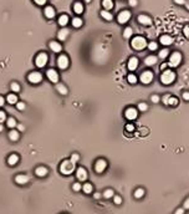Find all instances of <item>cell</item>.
<instances>
[{"instance_id": "obj_1", "label": "cell", "mask_w": 189, "mask_h": 214, "mask_svg": "<svg viewBox=\"0 0 189 214\" xmlns=\"http://www.w3.org/2000/svg\"><path fill=\"white\" fill-rule=\"evenodd\" d=\"M131 45H132V47H133L135 50L141 51V50L146 49L147 45H148V44H147V40H146L143 36H136V38L132 39Z\"/></svg>"}, {"instance_id": "obj_2", "label": "cell", "mask_w": 189, "mask_h": 214, "mask_svg": "<svg viewBox=\"0 0 189 214\" xmlns=\"http://www.w3.org/2000/svg\"><path fill=\"white\" fill-rule=\"evenodd\" d=\"M176 80V74H174L172 70H164L163 74L160 75V82L163 85H171Z\"/></svg>"}, {"instance_id": "obj_3", "label": "cell", "mask_w": 189, "mask_h": 214, "mask_svg": "<svg viewBox=\"0 0 189 214\" xmlns=\"http://www.w3.org/2000/svg\"><path fill=\"white\" fill-rule=\"evenodd\" d=\"M74 171H75V164L71 161H64L60 165V172L65 176L71 174Z\"/></svg>"}, {"instance_id": "obj_4", "label": "cell", "mask_w": 189, "mask_h": 214, "mask_svg": "<svg viewBox=\"0 0 189 214\" xmlns=\"http://www.w3.org/2000/svg\"><path fill=\"white\" fill-rule=\"evenodd\" d=\"M180 61H182V54L176 51V52H173L171 55L169 61H168V66L169 67H177L180 64Z\"/></svg>"}, {"instance_id": "obj_5", "label": "cell", "mask_w": 189, "mask_h": 214, "mask_svg": "<svg viewBox=\"0 0 189 214\" xmlns=\"http://www.w3.org/2000/svg\"><path fill=\"white\" fill-rule=\"evenodd\" d=\"M47 60H49L47 54H45V52H40V54L38 55V56L35 57V65H36V67L43 68V67H45V66H46Z\"/></svg>"}, {"instance_id": "obj_6", "label": "cell", "mask_w": 189, "mask_h": 214, "mask_svg": "<svg viewBox=\"0 0 189 214\" xmlns=\"http://www.w3.org/2000/svg\"><path fill=\"white\" fill-rule=\"evenodd\" d=\"M107 168V162L104 161V160H97L96 163H95V171H96V173H103L104 171H106Z\"/></svg>"}, {"instance_id": "obj_7", "label": "cell", "mask_w": 189, "mask_h": 214, "mask_svg": "<svg viewBox=\"0 0 189 214\" xmlns=\"http://www.w3.org/2000/svg\"><path fill=\"white\" fill-rule=\"evenodd\" d=\"M129 19H131V13L128 10H123V11H121L120 14H118L117 21L120 23V24H126Z\"/></svg>"}, {"instance_id": "obj_8", "label": "cell", "mask_w": 189, "mask_h": 214, "mask_svg": "<svg viewBox=\"0 0 189 214\" xmlns=\"http://www.w3.org/2000/svg\"><path fill=\"white\" fill-rule=\"evenodd\" d=\"M27 80H29V82H31V84H39V82L43 81V75H41L40 72H31L29 74V76H27Z\"/></svg>"}, {"instance_id": "obj_9", "label": "cell", "mask_w": 189, "mask_h": 214, "mask_svg": "<svg viewBox=\"0 0 189 214\" xmlns=\"http://www.w3.org/2000/svg\"><path fill=\"white\" fill-rule=\"evenodd\" d=\"M137 115H138V112H137V110H136L135 107H128V108L124 111V117H126L127 120H129V121L136 120V118H137Z\"/></svg>"}, {"instance_id": "obj_10", "label": "cell", "mask_w": 189, "mask_h": 214, "mask_svg": "<svg viewBox=\"0 0 189 214\" xmlns=\"http://www.w3.org/2000/svg\"><path fill=\"white\" fill-rule=\"evenodd\" d=\"M68 57L66 56V55H60L59 59H57V66L61 68V70H66V68L68 67Z\"/></svg>"}, {"instance_id": "obj_11", "label": "cell", "mask_w": 189, "mask_h": 214, "mask_svg": "<svg viewBox=\"0 0 189 214\" xmlns=\"http://www.w3.org/2000/svg\"><path fill=\"white\" fill-rule=\"evenodd\" d=\"M46 76L51 82H54V84H57L59 82V74L56 72L54 68H49V70L46 71Z\"/></svg>"}, {"instance_id": "obj_12", "label": "cell", "mask_w": 189, "mask_h": 214, "mask_svg": "<svg viewBox=\"0 0 189 214\" xmlns=\"http://www.w3.org/2000/svg\"><path fill=\"white\" fill-rule=\"evenodd\" d=\"M76 177H77V179L80 182H85L87 179V171L83 167H79L76 169Z\"/></svg>"}, {"instance_id": "obj_13", "label": "cell", "mask_w": 189, "mask_h": 214, "mask_svg": "<svg viewBox=\"0 0 189 214\" xmlns=\"http://www.w3.org/2000/svg\"><path fill=\"white\" fill-rule=\"evenodd\" d=\"M153 81V74L151 71H144L142 75H141V82L144 85H148Z\"/></svg>"}, {"instance_id": "obj_14", "label": "cell", "mask_w": 189, "mask_h": 214, "mask_svg": "<svg viewBox=\"0 0 189 214\" xmlns=\"http://www.w3.org/2000/svg\"><path fill=\"white\" fill-rule=\"evenodd\" d=\"M138 64H139V61L137 57H131L128 60V64H127V67H128V70L129 71H135L136 68L138 67Z\"/></svg>"}, {"instance_id": "obj_15", "label": "cell", "mask_w": 189, "mask_h": 214, "mask_svg": "<svg viewBox=\"0 0 189 214\" xmlns=\"http://www.w3.org/2000/svg\"><path fill=\"white\" fill-rule=\"evenodd\" d=\"M138 23H139V24H142V25L148 26V25L152 24V19H151L148 15H144V14H142V15H139V16H138Z\"/></svg>"}, {"instance_id": "obj_16", "label": "cell", "mask_w": 189, "mask_h": 214, "mask_svg": "<svg viewBox=\"0 0 189 214\" xmlns=\"http://www.w3.org/2000/svg\"><path fill=\"white\" fill-rule=\"evenodd\" d=\"M29 176H26V174H18L16 177H15V182L18 183V184H26L27 182H29Z\"/></svg>"}, {"instance_id": "obj_17", "label": "cell", "mask_w": 189, "mask_h": 214, "mask_svg": "<svg viewBox=\"0 0 189 214\" xmlns=\"http://www.w3.org/2000/svg\"><path fill=\"white\" fill-rule=\"evenodd\" d=\"M173 41L174 39L171 38L169 35H163V36H160V44L164 45V46H169L173 44Z\"/></svg>"}, {"instance_id": "obj_18", "label": "cell", "mask_w": 189, "mask_h": 214, "mask_svg": "<svg viewBox=\"0 0 189 214\" xmlns=\"http://www.w3.org/2000/svg\"><path fill=\"white\" fill-rule=\"evenodd\" d=\"M44 14H45V16H46L47 19H54L55 15H56L55 9L52 8V6H46L45 10H44Z\"/></svg>"}, {"instance_id": "obj_19", "label": "cell", "mask_w": 189, "mask_h": 214, "mask_svg": "<svg viewBox=\"0 0 189 214\" xmlns=\"http://www.w3.org/2000/svg\"><path fill=\"white\" fill-rule=\"evenodd\" d=\"M49 46H50V49H51L54 52H61V50H62L61 44L57 43V41H50Z\"/></svg>"}, {"instance_id": "obj_20", "label": "cell", "mask_w": 189, "mask_h": 214, "mask_svg": "<svg viewBox=\"0 0 189 214\" xmlns=\"http://www.w3.org/2000/svg\"><path fill=\"white\" fill-rule=\"evenodd\" d=\"M68 34H70V30L66 29V27H64V29H61V30L59 31V34H57V39L61 40V41H64V40L67 39Z\"/></svg>"}, {"instance_id": "obj_21", "label": "cell", "mask_w": 189, "mask_h": 214, "mask_svg": "<svg viewBox=\"0 0 189 214\" xmlns=\"http://www.w3.org/2000/svg\"><path fill=\"white\" fill-rule=\"evenodd\" d=\"M157 61H158V57L157 56H153V55H151V56H147L146 60H144V64L147 66H153V65H156L157 64Z\"/></svg>"}, {"instance_id": "obj_22", "label": "cell", "mask_w": 189, "mask_h": 214, "mask_svg": "<svg viewBox=\"0 0 189 214\" xmlns=\"http://www.w3.org/2000/svg\"><path fill=\"white\" fill-rule=\"evenodd\" d=\"M35 174H36L38 177H45L47 174V168L46 167H38L36 169H35Z\"/></svg>"}, {"instance_id": "obj_23", "label": "cell", "mask_w": 189, "mask_h": 214, "mask_svg": "<svg viewBox=\"0 0 189 214\" xmlns=\"http://www.w3.org/2000/svg\"><path fill=\"white\" fill-rule=\"evenodd\" d=\"M6 101H8V103H10V105H16L18 103V96L15 93H9L8 96H6Z\"/></svg>"}, {"instance_id": "obj_24", "label": "cell", "mask_w": 189, "mask_h": 214, "mask_svg": "<svg viewBox=\"0 0 189 214\" xmlns=\"http://www.w3.org/2000/svg\"><path fill=\"white\" fill-rule=\"evenodd\" d=\"M18 162H19V156H18V154L13 153V154L9 156V158H8V163H9L10 165H15Z\"/></svg>"}, {"instance_id": "obj_25", "label": "cell", "mask_w": 189, "mask_h": 214, "mask_svg": "<svg viewBox=\"0 0 189 214\" xmlns=\"http://www.w3.org/2000/svg\"><path fill=\"white\" fill-rule=\"evenodd\" d=\"M68 21H70V19H68L67 15H61L59 18V25L60 26H66L68 24Z\"/></svg>"}, {"instance_id": "obj_26", "label": "cell", "mask_w": 189, "mask_h": 214, "mask_svg": "<svg viewBox=\"0 0 189 214\" xmlns=\"http://www.w3.org/2000/svg\"><path fill=\"white\" fill-rule=\"evenodd\" d=\"M82 190L85 192L86 194H90V193H92V190H93V185L91 183H85L82 185Z\"/></svg>"}, {"instance_id": "obj_27", "label": "cell", "mask_w": 189, "mask_h": 214, "mask_svg": "<svg viewBox=\"0 0 189 214\" xmlns=\"http://www.w3.org/2000/svg\"><path fill=\"white\" fill-rule=\"evenodd\" d=\"M101 16L104 19V20H107V21H111L112 19H113V15L110 13V11H107V10H102L101 11Z\"/></svg>"}, {"instance_id": "obj_28", "label": "cell", "mask_w": 189, "mask_h": 214, "mask_svg": "<svg viewBox=\"0 0 189 214\" xmlns=\"http://www.w3.org/2000/svg\"><path fill=\"white\" fill-rule=\"evenodd\" d=\"M56 90H57V92L61 93V95H66V93H67L66 86L62 85V84H56Z\"/></svg>"}, {"instance_id": "obj_29", "label": "cell", "mask_w": 189, "mask_h": 214, "mask_svg": "<svg viewBox=\"0 0 189 214\" xmlns=\"http://www.w3.org/2000/svg\"><path fill=\"white\" fill-rule=\"evenodd\" d=\"M102 5H103V8H104V10H111L112 8H113V1L112 0H103L102 1Z\"/></svg>"}, {"instance_id": "obj_30", "label": "cell", "mask_w": 189, "mask_h": 214, "mask_svg": "<svg viewBox=\"0 0 189 214\" xmlns=\"http://www.w3.org/2000/svg\"><path fill=\"white\" fill-rule=\"evenodd\" d=\"M71 24H72L74 27H81L82 24H83V21H82L81 18H74L72 21H71Z\"/></svg>"}, {"instance_id": "obj_31", "label": "cell", "mask_w": 189, "mask_h": 214, "mask_svg": "<svg viewBox=\"0 0 189 214\" xmlns=\"http://www.w3.org/2000/svg\"><path fill=\"white\" fill-rule=\"evenodd\" d=\"M19 137H20V136H19V132H18V131L11 129L10 132H9V138H10L11 141H14V142L18 141V140H19Z\"/></svg>"}, {"instance_id": "obj_32", "label": "cell", "mask_w": 189, "mask_h": 214, "mask_svg": "<svg viewBox=\"0 0 189 214\" xmlns=\"http://www.w3.org/2000/svg\"><path fill=\"white\" fill-rule=\"evenodd\" d=\"M74 11L76 14H82L83 13V5L81 3H75L74 5Z\"/></svg>"}, {"instance_id": "obj_33", "label": "cell", "mask_w": 189, "mask_h": 214, "mask_svg": "<svg viewBox=\"0 0 189 214\" xmlns=\"http://www.w3.org/2000/svg\"><path fill=\"white\" fill-rule=\"evenodd\" d=\"M144 189L143 188H137L136 190H135V197L137 198V199H141V198H143L144 197Z\"/></svg>"}, {"instance_id": "obj_34", "label": "cell", "mask_w": 189, "mask_h": 214, "mask_svg": "<svg viewBox=\"0 0 189 214\" xmlns=\"http://www.w3.org/2000/svg\"><path fill=\"white\" fill-rule=\"evenodd\" d=\"M6 125H8V127H9L10 129H13L14 127H16V121H15V118H13V117L8 118V120H6Z\"/></svg>"}, {"instance_id": "obj_35", "label": "cell", "mask_w": 189, "mask_h": 214, "mask_svg": "<svg viewBox=\"0 0 189 214\" xmlns=\"http://www.w3.org/2000/svg\"><path fill=\"white\" fill-rule=\"evenodd\" d=\"M132 34H133L132 27H126L124 31H123V38H124V39H129V38L132 36Z\"/></svg>"}, {"instance_id": "obj_36", "label": "cell", "mask_w": 189, "mask_h": 214, "mask_svg": "<svg viewBox=\"0 0 189 214\" xmlns=\"http://www.w3.org/2000/svg\"><path fill=\"white\" fill-rule=\"evenodd\" d=\"M127 81L129 82V84L135 85V84H137L138 79H137V76H136V75H133V74H129V75L127 76Z\"/></svg>"}, {"instance_id": "obj_37", "label": "cell", "mask_w": 189, "mask_h": 214, "mask_svg": "<svg viewBox=\"0 0 189 214\" xmlns=\"http://www.w3.org/2000/svg\"><path fill=\"white\" fill-rule=\"evenodd\" d=\"M113 196H115V192L112 190V189H106V190H104V193H103V197L106 198V199L113 198Z\"/></svg>"}, {"instance_id": "obj_38", "label": "cell", "mask_w": 189, "mask_h": 214, "mask_svg": "<svg viewBox=\"0 0 189 214\" xmlns=\"http://www.w3.org/2000/svg\"><path fill=\"white\" fill-rule=\"evenodd\" d=\"M10 88H11L13 92H19L20 91V85L18 84V82H11Z\"/></svg>"}, {"instance_id": "obj_39", "label": "cell", "mask_w": 189, "mask_h": 214, "mask_svg": "<svg viewBox=\"0 0 189 214\" xmlns=\"http://www.w3.org/2000/svg\"><path fill=\"white\" fill-rule=\"evenodd\" d=\"M168 55H169V50H168V49H163V50H160V51H159V55H158V56H159L160 59H165Z\"/></svg>"}, {"instance_id": "obj_40", "label": "cell", "mask_w": 189, "mask_h": 214, "mask_svg": "<svg viewBox=\"0 0 189 214\" xmlns=\"http://www.w3.org/2000/svg\"><path fill=\"white\" fill-rule=\"evenodd\" d=\"M177 105H178V100L176 97H173V96H171L169 101H168V106H177Z\"/></svg>"}, {"instance_id": "obj_41", "label": "cell", "mask_w": 189, "mask_h": 214, "mask_svg": "<svg viewBox=\"0 0 189 214\" xmlns=\"http://www.w3.org/2000/svg\"><path fill=\"white\" fill-rule=\"evenodd\" d=\"M147 46H148V49H149L151 51H156V50L158 49V44H157V43H154V41H152V43H149Z\"/></svg>"}, {"instance_id": "obj_42", "label": "cell", "mask_w": 189, "mask_h": 214, "mask_svg": "<svg viewBox=\"0 0 189 214\" xmlns=\"http://www.w3.org/2000/svg\"><path fill=\"white\" fill-rule=\"evenodd\" d=\"M70 161H71L74 164H76V163L80 161V154H79V153H74V154L71 156V160H70Z\"/></svg>"}, {"instance_id": "obj_43", "label": "cell", "mask_w": 189, "mask_h": 214, "mask_svg": "<svg viewBox=\"0 0 189 214\" xmlns=\"http://www.w3.org/2000/svg\"><path fill=\"white\" fill-rule=\"evenodd\" d=\"M147 108H148L147 103H144V102H139V103H138V110H139V111L144 112V111H147Z\"/></svg>"}, {"instance_id": "obj_44", "label": "cell", "mask_w": 189, "mask_h": 214, "mask_svg": "<svg viewBox=\"0 0 189 214\" xmlns=\"http://www.w3.org/2000/svg\"><path fill=\"white\" fill-rule=\"evenodd\" d=\"M6 120H8V118H6V113L4 111H0V123L3 125V122H5Z\"/></svg>"}, {"instance_id": "obj_45", "label": "cell", "mask_w": 189, "mask_h": 214, "mask_svg": "<svg viewBox=\"0 0 189 214\" xmlns=\"http://www.w3.org/2000/svg\"><path fill=\"white\" fill-rule=\"evenodd\" d=\"M81 188H82V187H81V183H79V182H77V183H74V184H72V189H74L75 192H79V190H81Z\"/></svg>"}, {"instance_id": "obj_46", "label": "cell", "mask_w": 189, "mask_h": 214, "mask_svg": "<svg viewBox=\"0 0 189 214\" xmlns=\"http://www.w3.org/2000/svg\"><path fill=\"white\" fill-rule=\"evenodd\" d=\"M16 108L19 110V111H24L25 110V103L24 102H18L16 103Z\"/></svg>"}, {"instance_id": "obj_47", "label": "cell", "mask_w": 189, "mask_h": 214, "mask_svg": "<svg viewBox=\"0 0 189 214\" xmlns=\"http://www.w3.org/2000/svg\"><path fill=\"white\" fill-rule=\"evenodd\" d=\"M113 202H115V204H121L122 203V198L120 196H113Z\"/></svg>"}, {"instance_id": "obj_48", "label": "cell", "mask_w": 189, "mask_h": 214, "mask_svg": "<svg viewBox=\"0 0 189 214\" xmlns=\"http://www.w3.org/2000/svg\"><path fill=\"white\" fill-rule=\"evenodd\" d=\"M151 100H152V102H153V103H158V102L160 101V97H159L158 95H153L152 97H151Z\"/></svg>"}, {"instance_id": "obj_49", "label": "cell", "mask_w": 189, "mask_h": 214, "mask_svg": "<svg viewBox=\"0 0 189 214\" xmlns=\"http://www.w3.org/2000/svg\"><path fill=\"white\" fill-rule=\"evenodd\" d=\"M183 34H184V36H185L187 39H189V25H185V26H184Z\"/></svg>"}, {"instance_id": "obj_50", "label": "cell", "mask_w": 189, "mask_h": 214, "mask_svg": "<svg viewBox=\"0 0 189 214\" xmlns=\"http://www.w3.org/2000/svg\"><path fill=\"white\" fill-rule=\"evenodd\" d=\"M169 97H171V95H164V96H163L162 101H163L164 105H168V101H169Z\"/></svg>"}, {"instance_id": "obj_51", "label": "cell", "mask_w": 189, "mask_h": 214, "mask_svg": "<svg viewBox=\"0 0 189 214\" xmlns=\"http://www.w3.org/2000/svg\"><path fill=\"white\" fill-rule=\"evenodd\" d=\"M34 1H35V3H36L38 5H40V6H43V5H45V4H46V1H47V0H34Z\"/></svg>"}, {"instance_id": "obj_52", "label": "cell", "mask_w": 189, "mask_h": 214, "mask_svg": "<svg viewBox=\"0 0 189 214\" xmlns=\"http://www.w3.org/2000/svg\"><path fill=\"white\" fill-rule=\"evenodd\" d=\"M183 208H184V210L185 209H189V197L184 201V204H183Z\"/></svg>"}, {"instance_id": "obj_53", "label": "cell", "mask_w": 189, "mask_h": 214, "mask_svg": "<svg viewBox=\"0 0 189 214\" xmlns=\"http://www.w3.org/2000/svg\"><path fill=\"white\" fill-rule=\"evenodd\" d=\"M126 129H127V131H131V132H132V131L135 129V126H133V125H131V123H128V125L126 126Z\"/></svg>"}, {"instance_id": "obj_54", "label": "cell", "mask_w": 189, "mask_h": 214, "mask_svg": "<svg viewBox=\"0 0 189 214\" xmlns=\"http://www.w3.org/2000/svg\"><path fill=\"white\" fill-rule=\"evenodd\" d=\"M174 3L178 5H185V0H174Z\"/></svg>"}, {"instance_id": "obj_55", "label": "cell", "mask_w": 189, "mask_h": 214, "mask_svg": "<svg viewBox=\"0 0 189 214\" xmlns=\"http://www.w3.org/2000/svg\"><path fill=\"white\" fill-rule=\"evenodd\" d=\"M174 214H184V208H178Z\"/></svg>"}, {"instance_id": "obj_56", "label": "cell", "mask_w": 189, "mask_h": 214, "mask_svg": "<svg viewBox=\"0 0 189 214\" xmlns=\"http://www.w3.org/2000/svg\"><path fill=\"white\" fill-rule=\"evenodd\" d=\"M128 4L131 6H136L137 5V0H128Z\"/></svg>"}, {"instance_id": "obj_57", "label": "cell", "mask_w": 189, "mask_h": 214, "mask_svg": "<svg viewBox=\"0 0 189 214\" xmlns=\"http://www.w3.org/2000/svg\"><path fill=\"white\" fill-rule=\"evenodd\" d=\"M183 99H184L185 101H189V92H184V93H183Z\"/></svg>"}, {"instance_id": "obj_58", "label": "cell", "mask_w": 189, "mask_h": 214, "mask_svg": "<svg viewBox=\"0 0 189 214\" xmlns=\"http://www.w3.org/2000/svg\"><path fill=\"white\" fill-rule=\"evenodd\" d=\"M16 127H18V129H19V131H21V132H23V131L25 129L24 125H21V123H20V125H16Z\"/></svg>"}, {"instance_id": "obj_59", "label": "cell", "mask_w": 189, "mask_h": 214, "mask_svg": "<svg viewBox=\"0 0 189 214\" xmlns=\"http://www.w3.org/2000/svg\"><path fill=\"white\" fill-rule=\"evenodd\" d=\"M4 102H5V100H4V97H1V96H0V107H3V105H4Z\"/></svg>"}, {"instance_id": "obj_60", "label": "cell", "mask_w": 189, "mask_h": 214, "mask_svg": "<svg viewBox=\"0 0 189 214\" xmlns=\"http://www.w3.org/2000/svg\"><path fill=\"white\" fill-rule=\"evenodd\" d=\"M93 198H95V199H100V198H101V194H100V193H95Z\"/></svg>"}, {"instance_id": "obj_61", "label": "cell", "mask_w": 189, "mask_h": 214, "mask_svg": "<svg viewBox=\"0 0 189 214\" xmlns=\"http://www.w3.org/2000/svg\"><path fill=\"white\" fill-rule=\"evenodd\" d=\"M167 66H168V64H163L162 66H160V68H162V70L164 71V70H167Z\"/></svg>"}, {"instance_id": "obj_62", "label": "cell", "mask_w": 189, "mask_h": 214, "mask_svg": "<svg viewBox=\"0 0 189 214\" xmlns=\"http://www.w3.org/2000/svg\"><path fill=\"white\" fill-rule=\"evenodd\" d=\"M185 8L189 10V0H188V1H185Z\"/></svg>"}, {"instance_id": "obj_63", "label": "cell", "mask_w": 189, "mask_h": 214, "mask_svg": "<svg viewBox=\"0 0 189 214\" xmlns=\"http://www.w3.org/2000/svg\"><path fill=\"white\" fill-rule=\"evenodd\" d=\"M1 131H3V125L0 123V132H1Z\"/></svg>"}, {"instance_id": "obj_64", "label": "cell", "mask_w": 189, "mask_h": 214, "mask_svg": "<svg viewBox=\"0 0 189 214\" xmlns=\"http://www.w3.org/2000/svg\"><path fill=\"white\" fill-rule=\"evenodd\" d=\"M85 1H86V3H90V1H91V0H85Z\"/></svg>"}]
</instances>
